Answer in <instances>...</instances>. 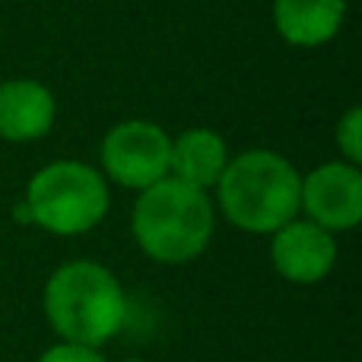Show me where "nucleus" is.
Here are the masks:
<instances>
[{
  "mask_svg": "<svg viewBox=\"0 0 362 362\" xmlns=\"http://www.w3.org/2000/svg\"><path fill=\"white\" fill-rule=\"evenodd\" d=\"M45 318L61 340L99 350L124 327L127 296L108 267L70 261L45 283Z\"/></svg>",
  "mask_w": 362,
  "mask_h": 362,
  "instance_id": "1",
  "label": "nucleus"
},
{
  "mask_svg": "<svg viewBox=\"0 0 362 362\" xmlns=\"http://www.w3.org/2000/svg\"><path fill=\"white\" fill-rule=\"evenodd\" d=\"M299 194L302 175L286 156L274 150L238 153L216 181V204L223 216L255 235H270L296 219Z\"/></svg>",
  "mask_w": 362,
  "mask_h": 362,
  "instance_id": "2",
  "label": "nucleus"
},
{
  "mask_svg": "<svg viewBox=\"0 0 362 362\" xmlns=\"http://www.w3.org/2000/svg\"><path fill=\"white\" fill-rule=\"evenodd\" d=\"M216 210L206 191L165 175L140 191L131 229L140 251L159 264H187L206 251Z\"/></svg>",
  "mask_w": 362,
  "mask_h": 362,
  "instance_id": "3",
  "label": "nucleus"
},
{
  "mask_svg": "<svg viewBox=\"0 0 362 362\" xmlns=\"http://www.w3.org/2000/svg\"><path fill=\"white\" fill-rule=\"evenodd\" d=\"M25 213L54 235H83L108 213V181L99 169L61 159L32 175L25 187Z\"/></svg>",
  "mask_w": 362,
  "mask_h": 362,
  "instance_id": "4",
  "label": "nucleus"
},
{
  "mask_svg": "<svg viewBox=\"0 0 362 362\" xmlns=\"http://www.w3.org/2000/svg\"><path fill=\"white\" fill-rule=\"evenodd\" d=\"M169 146L172 137L153 121H121L102 140V172L127 191H146L169 175Z\"/></svg>",
  "mask_w": 362,
  "mask_h": 362,
  "instance_id": "5",
  "label": "nucleus"
},
{
  "mask_svg": "<svg viewBox=\"0 0 362 362\" xmlns=\"http://www.w3.org/2000/svg\"><path fill=\"white\" fill-rule=\"evenodd\" d=\"M299 210L327 232H350L362 219V172L353 163H325L302 178Z\"/></svg>",
  "mask_w": 362,
  "mask_h": 362,
  "instance_id": "6",
  "label": "nucleus"
},
{
  "mask_svg": "<svg viewBox=\"0 0 362 362\" xmlns=\"http://www.w3.org/2000/svg\"><path fill=\"white\" fill-rule=\"evenodd\" d=\"M270 261L276 274L289 283H321L337 264L334 232L315 226L312 219H289L286 226L270 232Z\"/></svg>",
  "mask_w": 362,
  "mask_h": 362,
  "instance_id": "7",
  "label": "nucleus"
},
{
  "mask_svg": "<svg viewBox=\"0 0 362 362\" xmlns=\"http://www.w3.org/2000/svg\"><path fill=\"white\" fill-rule=\"evenodd\" d=\"M57 102L45 83L16 80L0 83V140L10 144H32L42 140L54 127Z\"/></svg>",
  "mask_w": 362,
  "mask_h": 362,
  "instance_id": "8",
  "label": "nucleus"
},
{
  "mask_svg": "<svg viewBox=\"0 0 362 362\" xmlns=\"http://www.w3.org/2000/svg\"><path fill=\"white\" fill-rule=\"evenodd\" d=\"M229 146L210 127H191L169 146V175L191 187L210 191L229 165Z\"/></svg>",
  "mask_w": 362,
  "mask_h": 362,
  "instance_id": "9",
  "label": "nucleus"
},
{
  "mask_svg": "<svg viewBox=\"0 0 362 362\" xmlns=\"http://www.w3.org/2000/svg\"><path fill=\"white\" fill-rule=\"evenodd\" d=\"M346 0H274V25L280 38L299 48H318L340 32Z\"/></svg>",
  "mask_w": 362,
  "mask_h": 362,
  "instance_id": "10",
  "label": "nucleus"
},
{
  "mask_svg": "<svg viewBox=\"0 0 362 362\" xmlns=\"http://www.w3.org/2000/svg\"><path fill=\"white\" fill-rule=\"evenodd\" d=\"M337 146L346 156V163H362V108H346L344 118L337 121Z\"/></svg>",
  "mask_w": 362,
  "mask_h": 362,
  "instance_id": "11",
  "label": "nucleus"
},
{
  "mask_svg": "<svg viewBox=\"0 0 362 362\" xmlns=\"http://www.w3.org/2000/svg\"><path fill=\"white\" fill-rule=\"evenodd\" d=\"M38 362H105L95 346H83V344H67V340H61V344L48 346V350L38 356Z\"/></svg>",
  "mask_w": 362,
  "mask_h": 362,
  "instance_id": "12",
  "label": "nucleus"
},
{
  "mask_svg": "<svg viewBox=\"0 0 362 362\" xmlns=\"http://www.w3.org/2000/svg\"><path fill=\"white\" fill-rule=\"evenodd\" d=\"M118 362H146V359H118Z\"/></svg>",
  "mask_w": 362,
  "mask_h": 362,
  "instance_id": "13",
  "label": "nucleus"
}]
</instances>
